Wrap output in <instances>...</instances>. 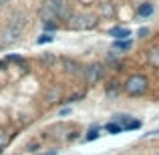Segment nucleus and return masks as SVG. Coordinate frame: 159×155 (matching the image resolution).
<instances>
[{
  "instance_id": "nucleus-24",
  "label": "nucleus",
  "mask_w": 159,
  "mask_h": 155,
  "mask_svg": "<svg viewBox=\"0 0 159 155\" xmlns=\"http://www.w3.org/2000/svg\"><path fill=\"white\" fill-rule=\"evenodd\" d=\"M113 8H109V4H103V14H111Z\"/></svg>"
},
{
  "instance_id": "nucleus-23",
  "label": "nucleus",
  "mask_w": 159,
  "mask_h": 155,
  "mask_svg": "<svg viewBox=\"0 0 159 155\" xmlns=\"http://www.w3.org/2000/svg\"><path fill=\"white\" fill-rule=\"evenodd\" d=\"M107 61H109V62H115V61H117V54H115V52H109V54H107Z\"/></svg>"
},
{
  "instance_id": "nucleus-26",
  "label": "nucleus",
  "mask_w": 159,
  "mask_h": 155,
  "mask_svg": "<svg viewBox=\"0 0 159 155\" xmlns=\"http://www.w3.org/2000/svg\"><path fill=\"white\" fill-rule=\"evenodd\" d=\"M43 155H58L57 151H48V153H43Z\"/></svg>"
},
{
  "instance_id": "nucleus-15",
  "label": "nucleus",
  "mask_w": 159,
  "mask_h": 155,
  "mask_svg": "<svg viewBox=\"0 0 159 155\" xmlns=\"http://www.w3.org/2000/svg\"><path fill=\"white\" fill-rule=\"evenodd\" d=\"M99 135H101V133H99V129L97 127H93L89 131V135H87V141H95V139H99Z\"/></svg>"
},
{
  "instance_id": "nucleus-7",
  "label": "nucleus",
  "mask_w": 159,
  "mask_h": 155,
  "mask_svg": "<svg viewBox=\"0 0 159 155\" xmlns=\"http://www.w3.org/2000/svg\"><path fill=\"white\" fill-rule=\"evenodd\" d=\"M62 66L66 69V73H70V75H79L81 73V65H79L77 61H73V58H62Z\"/></svg>"
},
{
  "instance_id": "nucleus-3",
  "label": "nucleus",
  "mask_w": 159,
  "mask_h": 155,
  "mask_svg": "<svg viewBox=\"0 0 159 155\" xmlns=\"http://www.w3.org/2000/svg\"><path fill=\"white\" fill-rule=\"evenodd\" d=\"M47 6L52 10V14L57 16V20H70L73 10H70V4L66 0H47Z\"/></svg>"
},
{
  "instance_id": "nucleus-9",
  "label": "nucleus",
  "mask_w": 159,
  "mask_h": 155,
  "mask_svg": "<svg viewBox=\"0 0 159 155\" xmlns=\"http://www.w3.org/2000/svg\"><path fill=\"white\" fill-rule=\"evenodd\" d=\"M139 16H143V18H147V16H151L153 14V4L151 2H145V4H141L139 6Z\"/></svg>"
},
{
  "instance_id": "nucleus-4",
  "label": "nucleus",
  "mask_w": 159,
  "mask_h": 155,
  "mask_svg": "<svg viewBox=\"0 0 159 155\" xmlns=\"http://www.w3.org/2000/svg\"><path fill=\"white\" fill-rule=\"evenodd\" d=\"M97 26V18L93 14H77L70 16V28L73 30H91Z\"/></svg>"
},
{
  "instance_id": "nucleus-6",
  "label": "nucleus",
  "mask_w": 159,
  "mask_h": 155,
  "mask_svg": "<svg viewBox=\"0 0 159 155\" xmlns=\"http://www.w3.org/2000/svg\"><path fill=\"white\" fill-rule=\"evenodd\" d=\"M109 36H113L115 40H127L129 36H131V32H129V28H123V26H113L111 30H109Z\"/></svg>"
},
{
  "instance_id": "nucleus-18",
  "label": "nucleus",
  "mask_w": 159,
  "mask_h": 155,
  "mask_svg": "<svg viewBox=\"0 0 159 155\" xmlns=\"http://www.w3.org/2000/svg\"><path fill=\"white\" fill-rule=\"evenodd\" d=\"M8 61H12V62H20V65H22V62H24V58L22 57H18V54H8Z\"/></svg>"
},
{
  "instance_id": "nucleus-8",
  "label": "nucleus",
  "mask_w": 159,
  "mask_h": 155,
  "mask_svg": "<svg viewBox=\"0 0 159 155\" xmlns=\"http://www.w3.org/2000/svg\"><path fill=\"white\" fill-rule=\"evenodd\" d=\"M47 101L48 103H62V91L58 87H52V89L47 91Z\"/></svg>"
},
{
  "instance_id": "nucleus-22",
  "label": "nucleus",
  "mask_w": 159,
  "mask_h": 155,
  "mask_svg": "<svg viewBox=\"0 0 159 155\" xmlns=\"http://www.w3.org/2000/svg\"><path fill=\"white\" fill-rule=\"evenodd\" d=\"M58 115H61V117H66V115H70V109H69V107H62Z\"/></svg>"
},
{
  "instance_id": "nucleus-27",
  "label": "nucleus",
  "mask_w": 159,
  "mask_h": 155,
  "mask_svg": "<svg viewBox=\"0 0 159 155\" xmlns=\"http://www.w3.org/2000/svg\"><path fill=\"white\" fill-rule=\"evenodd\" d=\"M4 4H8V0H0V6H4Z\"/></svg>"
},
{
  "instance_id": "nucleus-17",
  "label": "nucleus",
  "mask_w": 159,
  "mask_h": 155,
  "mask_svg": "<svg viewBox=\"0 0 159 155\" xmlns=\"http://www.w3.org/2000/svg\"><path fill=\"white\" fill-rule=\"evenodd\" d=\"M117 95V83H109L107 87V97H115Z\"/></svg>"
},
{
  "instance_id": "nucleus-16",
  "label": "nucleus",
  "mask_w": 159,
  "mask_h": 155,
  "mask_svg": "<svg viewBox=\"0 0 159 155\" xmlns=\"http://www.w3.org/2000/svg\"><path fill=\"white\" fill-rule=\"evenodd\" d=\"M43 28H44V32H52L58 28V24L57 22H43Z\"/></svg>"
},
{
  "instance_id": "nucleus-1",
  "label": "nucleus",
  "mask_w": 159,
  "mask_h": 155,
  "mask_svg": "<svg viewBox=\"0 0 159 155\" xmlns=\"http://www.w3.org/2000/svg\"><path fill=\"white\" fill-rule=\"evenodd\" d=\"M24 26H26V14H24V12H16V14H12L10 22L6 24V28H4V32H2V40H4V43H12V40H16L20 34H22Z\"/></svg>"
},
{
  "instance_id": "nucleus-13",
  "label": "nucleus",
  "mask_w": 159,
  "mask_h": 155,
  "mask_svg": "<svg viewBox=\"0 0 159 155\" xmlns=\"http://www.w3.org/2000/svg\"><path fill=\"white\" fill-rule=\"evenodd\" d=\"M52 40H54V36L51 34V32H44L43 36H39L36 43H39V44H47V43H52Z\"/></svg>"
},
{
  "instance_id": "nucleus-30",
  "label": "nucleus",
  "mask_w": 159,
  "mask_h": 155,
  "mask_svg": "<svg viewBox=\"0 0 159 155\" xmlns=\"http://www.w3.org/2000/svg\"><path fill=\"white\" fill-rule=\"evenodd\" d=\"M157 155H159V153H157Z\"/></svg>"
},
{
  "instance_id": "nucleus-28",
  "label": "nucleus",
  "mask_w": 159,
  "mask_h": 155,
  "mask_svg": "<svg viewBox=\"0 0 159 155\" xmlns=\"http://www.w3.org/2000/svg\"><path fill=\"white\" fill-rule=\"evenodd\" d=\"M2 69H4V62H2V61H0V71H2Z\"/></svg>"
},
{
  "instance_id": "nucleus-25",
  "label": "nucleus",
  "mask_w": 159,
  "mask_h": 155,
  "mask_svg": "<svg viewBox=\"0 0 159 155\" xmlns=\"http://www.w3.org/2000/svg\"><path fill=\"white\" fill-rule=\"evenodd\" d=\"M28 151H30V153H36V151H39V145H28Z\"/></svg>"
},
{
  "instance_id": "nucleus-21",
  "label": "nucleus",
  "mask_w": 159,
  "mask_h": 155,
  "mask_svg": "<svg viewBox=\"0 0 159 155\" xmlns=\"http://www.w3.org/2000/svg\"><path fill=\"white\" fill-rule=\"evenodd\" d=\"M147 34H149V28H139V32H137V36H141V39Z\"/></svg>"
},
{
  "instance_id": "nucleus-10",
  "label": "nucleus",
  "mask_w": 159,
  "mask_h": 155,
  "mask_svg": "<svg viewBox=\"0 0 159 155\" xmlns=\"http://www.w3.org/2000/svg\"><path fill=\"white\" fill-rule=\"evenodd\" d=\"M149 62H151V66L159 69V47H153L149 51Z\"/></svg>"
},
{
  "instance_id": "nucleus-14",
  "label": "nucleus",
  "mask_w": 159,
  "mask_h": 155,
  "mask_svg": "<svg viewBox=\"0 0 159 155\" xmlns=\"http://www.w3.org/2000/svg\"><path fill=\"white\" fill-rule=\"evenodd\" d=\"M139 127H141V121H129V123L123 127V131L125 129H127V131H135V129H139Z\"/></svg>"
},
{
  "instance_id": "nucleus-29",
  "label": "nucleus",
  "mask_w": 159,
  "mask_h": 155,
  "mask_svg": "<svg viewBox=\"0 0 159 155\" xmlns=\"http://www.w3.org/2000/svg\"><path fill=\"white\" fill-rule=\"evenodd\" d=\"M0 155H2V147H0Z\"/></svg>"
},
{
  "instance_id": "nucleus-2",
  "label": "nucleus",
  "mask_w": 159,
  "mask_h": 155,
  "mask_svg": "<svg viewBox=\"0 0 159 155\" xmlns=\"http://www.w3.org/2000/svg\"><path fill=\"white\" fill-rule=\"evenodd\" d=\"M147 87H149V81L143 75H131V77L127 79V83H125V91H127V95H131V97L143 95L145 91H147Z\"/></svg>"
},
{
  "instance_id": "nucleus-20",
  "label": "nucleus",
  "mask_w": 159,
  "mask_h": 155,
  "mask_svg": "<svg viewBox=\"0 0 159 155\" xmlns=\"http://www.w3.org/2000/svg\"><path fill=\"white\" fill-rule=\"evenodd\" d=\"M52 61H54V57H52L51 52H48V54H43V62H52Z\"/></svg>"
},
{
  "instance_id": "nucleus-5",
  "label": "nucleus",
  "mask_w": 159,
  "mask_h": 155,
  "mask_svg": "<svg viewBox=\"0 0 159 155\" xmlns=\"http://www.w3.org/2000/svg\"><path fill=\"white\" fill-rule=\"evenodd\" d=\"M83 75H85V83L89 87H95L99 81L103 79V65L101 62H91L83 69Z\"/></svg>"
},
{
  "instance_id": "nucleus-12",
  "label": "nucleus",
  "mask_w": 159,
  "mask_h": 155,
  "mask_svg": "<svg viewBox=\"0 0 159 155\" xmlns=\"http://www.w3.org/2000/svg\"><path fill=\"white\" fill-rule=\"evenodd\" d=\"M105 129H107L109 133H111V135H119V133L123 131V127H121L119 123H115V121H113V123H107V127H105Z\"/></svg>"
},
{
  "instance_id": "nucleus-11",
  "label": "nucleus",
  "mask_w": 159,
  "mask_h": 155,
  "mask_svg": "<svg viewBox=\"0 0 159 155\" xmlns=\"http://www.w3.org/2000/svg\"><path fill=\"white\" fill-rule=\"evenodd\" d=\"M113 47H115V51H129V48L133 47V43L131 40H115V44H113Z\"/></svg>"
},
{
  "instance_id": "nucleus-19",
  "label": "nucleus",
  "mask_w": 159,
  "mask_h": 155,
  "mask_svg": "<svg viewBox=\"0 0 159 155\" xmlns=\"http://www.w3.org/2000/svg\"><path fill=\"white\" fill-rule=\"evenodd\" d=\"M83 99V95H73V97H69L66 101H62V103H66V105H70V103H77V101H81Z\"/></svg>"
}]
</instances>
